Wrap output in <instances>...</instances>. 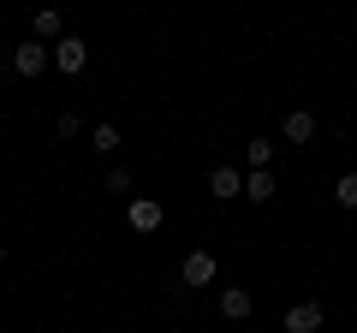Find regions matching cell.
<instances>
[{"label":"cell","instance_id":"1","mask_svg":"<svg viewBox=\"0 0 357 333\" xmlns=\"http://www.w3.org/2000/svg\"><path fill=\"white\" fill-rule=\"evenodd\" d=\"M48 65H54V48H42L36 36H30V42H18V48H13V72H18V77H42Z\"/></svg>","mask_w":357,"mask_h":333},{"label":"cell","instance_id":"2","mask_svg":"<svg viewBox=\"0 0 357 333\" xmlns=\"http://www.w3.org/2000/svg\"><path fill=\"white\" fill-rule=\"evenodd\" d=\"M126 220H131V232H161L167 208L155 203V196H131V203H126Z\"/></svg>","mask_w":357,"mask_h":333},{"label":"cell","instance_id":"3","mask_svg":"<svg viewBox=\"0 0 357 333\" xmlns=\"http://www.w3.org/2000/svg\"><path fill=\"white\" fill-rule=\"evenodd\" d=\"M54 65H60L66 77H77V72H84V65H89V48H84V36H60V42H54Z\"/></svg>","mask_w":357,"mask_h":333},{"label":"cell","instance_id":"4","mask_svg":"<svg viewBox=\"0 0 357 333\" xmlns=\"http://www.w3.org/2000/svg\"><path fill=\"white\" fill-rule=\"evenodd\" d=\"M250 309H256L250 286H220V316L227 321H250Z\"/></svg>","mask_w":357,"mask_h":333},{"label":"cell","instance_id":"5","mask_svg":"<svg viewBox=\"0 0 357 333\" xmlns=\"http://www.w3.org/2000/svg\"><path fill=\"white\" fill-rule=\"evenodd\" d=\"M178 286H215V256L208 250H191L185 268H178Z\"/></svg>","mask_w":357,"mask_h":333},{"label":"cell","instance_id":"6","mask_svg":"<svg viewBox=\"0 0 357 333\" xmlns=\"http://www.w3.org/2000/svg\"><path fill=\"white\" fill-rule=\"evenodd\" d=\"M208 196H220V203L244 196V179H238V166H215V173H208Z\"/></svg>","mask_w":357,"mask_h":333},{"label":"cell","instance_id":"7","mask_svg":"<svg viewBox=\"0 0 357 333\" xmlns=\"http://www.w3.org/2000/svg\"><path fill=\"white\" fill-rule=\"evenodd\" d=\"M286 333H321V304H292L286 309Z\"/></svg>","mask_w":357,"mask_h":333},{"label":"cell","instance_id":"8","mask_svg":"<svg viewBox=\"0 0 357 333\" xmlns=\"http://www.w3.org/2000/svg\"><path fill=\"white\" fill-rule=\"evenodd\" d=\"M286 143H310V137H316V114H304V107H298V114H286Z\"/></svg>","mask_w":357,"mask_h":333},{"label":"cell","instance_id":"9","mask_svg":"<svg viewBox=\"0 0 357 333\" xmlns=\"http://www.w3.org/2000/svg\"><path fill=\"white\" fill-rule=\"evenodd\" d=\"M244 196H250V203H274V173H250V179H244Z\"/></svg>","mask_w":357,"mask_h":333},{"label":"cell","instance_id":"10","mask_svg":"<svg viewBox=\"0 0 357 333\" xmlns=\"http://www.w3.org/2000/svg\"><path fill=\"white\" fill-rule=\"evenodd\" d=\"M244 161H250V173H268V161H274V143H268V137H250Z\"/></svg>","mask_w":357,"mask_h":333},{"label":"cell","instance_id":"11","mask_svg":"<svg viewBox=\"0 0 357 333\" xmlns=\"http://www.w3.org/2000/svg\"><path fill=\"white\" fill-rule=\"evenodd\" d=\"M89 149H102V155H114V149H119V125H107V119H102V125L89 131Z\"/></svg>","mask_w":357,"mask_h":333},{"label":"cell","instance_id":"12","mask_svg":"<svg viewBox=\"0 0 357 333\" xmlns=\"http://www.w3.org/2000/svg\"><path fill=\"white\" fill-rule=\"evenodd\" d=\"M54 36H60V13L42 6V13H36V42H54Z\"/></svg>","mask_w":357,"mask_h":333},{"label":"cell","instance_id":"13","mask_svg":"<svg viewBox=\"0 0 357 333\" xmlns=\"http://www.w3.org/2000/svg\"><path fill=\"white\" fill-rule=\"evenodd\" d=\"M333 203H340V208H357V173H345V179L333 185Z\"/></svg>","mask_w":357,"mask_h":333},{"label":"cell","instance_id":"14","mask_svg":"<svg viewBox=\"0 0 357 333\" xmlns=\"http://www.w3.org/2000/svg\"><path fill=\"white\" fill-rule=\"evenodd\" d=\"M107 191H114V196H131V173H126V166H107Z\"/></svg>","mask_w":357,"mask_h":333},{"label":"cell","instance_id":"15","mask_svg":"<svg viewBox=\"0 0 357 333\" xmlns=\"http://www.w3.org/2000/svg\"><path fill=\"white\" fill-rule=\"evenodd\" d=\"M0 262H6V244H0Z\"/></svg>","mask_w":357,"mask_h":333}]
</instances>
